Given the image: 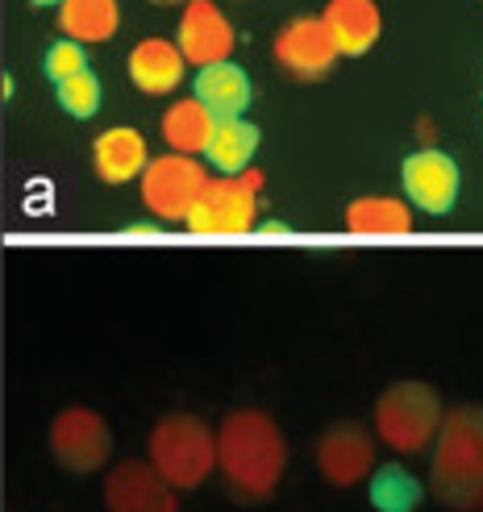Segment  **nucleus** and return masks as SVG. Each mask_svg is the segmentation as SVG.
Here are the masks:
<instances>
[{
	"label": "nucleus",
	"mask_w": 483,
	"mask_h": 512,
	"mask_svg": "<svg viewBox=\"0 0 483 512\" xmlns=\"http://www.w3.org/2000/svg\"><path fill=\"white\" fill-rule=\"evenodd\" d=\"M288 471V442L263 408H238L217 425V475L225 492L242 504H263L275 496Z\"/></svg>",
	"instance_id": "obj_1"
},
{
	"label": "nucleus",
	"mask_w": 483,
	"mask_h": 512,
	"mask_svg": "<svg viewBox=\"0 0 483 512\" xmlns=\"http://www.w3.org/2000/svg\"><path fill=\"white\" fill-rule=\"evenodd\" d=\"M429 488L454 512H483V408L459 404L446 413L434 446Z\"/></svg>",
	"instance_id": "obj_2"
},
{
	"label": "nucleus",
	"mask_w": 483,
	"mask_h": 512,
	"mask_svg": "<svg viewBox=\"0 0 483 512\" xmlns=\"http://www.w3.org/2000/svg\"><path fill=\"white\" fill-rule=\"evenodd\" d=\"M371 425H375V438L392 454H404V458L421 454L438 442V433L446 425L442 396H438V388H429L425 379H400L379 392Z\"/></svg>",
	"instance_id": "obj_3"
},
{
	"label": "nucleus",
	"mask_w": 483,
	"mask_h": 512,
	"mask_svg": "<svg viewBox=\"0 0 483 512\" xmlns=\"http://www.w3.org/2000/svg\"><path fill=\"white\" fill-rule=\"evenodd\" d=\"M146 463L175 492H196L217 471V433L196 413H167L155 421L146 442Z\"/></svg>",
	"instance_id": "obj_4"
},
{
	"label": "nucleus",
	"mask_w": 483,
	"mask_h": 512,
	"mask_svg": "<svg viewBox=\"0 0 483 512\" xmlns=\"http://www.w3.org/2000/svg\"><path fill=\"white\" fill-rule=\"evenodd\" d=\"M263 179L246 171V175H217L209 179V188L200 192L196 209L188 213V229L200 238H242L254 229V217H259V192Z\"/></svg>",
	"instance_id": "obj_5"
},
{
	"label": "nucleus",
	"mask_w": 483,
	"mask_h": 512,
	"mask_svg": "<svg viewBox=\"0 0 483 512\" xmlns=\"http://www.w3.org/2000/svg\"><path fill=\"white\" fill-rule=\"evenodd\" d=\"M205 188H209L205 163L192 155H175V150H167L163 159H150V167L138 179L142 204L159 221H188V213L196 209Z\"/></svg>",
	"instance_id": "obj_6"
},
{
	"label": "nucleus",
	"mask_w": 483,
	"mask_h": 512,
	"mask_svg": "<svg viewBox=\"0 0 483 512\" xmlns=\"http://www.w3.org/2000/svg\"><path fill=\"white\" fill-rule=\"evenodd\" d=\"M50 454H55V463L71 475H92L109 463L113 454V433H109V421L92 413V408L75 404V408H63L50 421Z\"/></svg>",
	"instance_id": "obj_7"
},
{
	"label": "nucleus",
	"mask_w": 483,
	"mask_h": 512,
	"mask_svg": "<svg viewBox=\"0 0 483 512\" xmlns=\"http://www.w3.org/2000/svg\"><path fill=\"white\" fill-rule=\"evenodd\" d=\"M313 458L329 488H354L375 471V438L359 421H338L317 438Z\"/></svg>",
	"instance_id": "obj_8"
},
{
	"label": "nucleus",
	"mask_w": 483,
	"mask_h": 512,
	"mask_svg": "<svg viewBox=\"0 0 483 512\" xmlns=\"http://www.w3.org/2000/svg\"><path fill=\"white\" fill-rule=\"evenodd\" d=\"M400 188L413 209L429 217H446L454 209V200H459L463 175L446 150H417V155L400 163Z\"/></svg>",
	"instance_id": "obj_9"
},
{
	"label": "nucleus",
	"mask_w": 483,
	"mask_h": 512,
	"mask_svg": "<svg viewBox=\"0 0 483 512\" xmlns=\"http://www.w3.org/2000/svg\"><path fill=\"white\" fill-rule=\"evenodd\" d=\"M275 63L296 80H321V75L342 59V50L329 34V25L321 17H292L284 30L271 42Z\"/></svg>",
	"instance_id": "obj_10"
},
{
	"label": "nucleus",
	"mask_w": 483,
	"mask_h": 512,
	"mask_svg": "<svg viewBox=\"0 0 483 512\" xmlns=\"http://www.w3.org/2000/svg\"><path fill=\"white\" fill-rule=\"evenodd\" d=\"M109 512H180V496L150 463H117L105 475Z\"/></svg>",
	"instance_id": "obj_11"
},
{
	"label": "nucleus",
	"mask_w": 483,
	"mask_h": 512,
	"mask_svg": "<svg viewBox=\"0 0 483 512\" xmlns=\"http://www.w3.org/2000/svg\"><path fill=\"white\" fill-rule=\"evenodd\" d=\"M175 42H180L184 59L196 63V71H200V67L225 63L234 55V25L213 5V0H188Z\"/></svg>",
	"instance_id": "obj_12"
},
{
	"label": "nucleus",
	"mask_w": 483,
	"mask_h": 512,
	"mask_svg": "<svg viewBox=\"0 0 483 512\" xmlns=\"http://www.w3.org/2000/svg\"><path fill=\"white\" fill-rule=\"evenodd\" d=\"M192 96H196L217 121H238V117H246V109H250L254 88H250L246 67H238L234 59H225V63H213V67H200V71H196Z\"/></svg>",
	"instance_id": "obj_13"
},
{
	"label": "nucleus",
	"mask_w": 483,
	"mask_h": 512,
	"mask_svg": "<svg viewBox=\"0 0 483 512\" xmlns=\"http://www.w3.org/2000/svg\"><path fill=\"white\" fill-rule=\"evenodd\" d=\"M184 67H188V59H184L180 42H167V38H146L130 50V59H125V71H130L134 88L146 96L175 92L184 80Z\"/></svg>",
	"instance_id": "obj_14"
},
{
	"label": "nucleus",
	"mask_w": 483,
	"mask_h": 512,
	"mask_svg": "<svg viewBox=\"0 0 483 512\" xmlns=\"http://www.w3.org/2000/svg\"><path fill=\"white\" fill-rule=\"evenodd\" d=\"M150 167V150L146 138L130 125H113L92 142V171L105 179V184H130V179H142V171Z\"/></svg>",
	"instance_id": "obj_15"
},
{
	"label": "nucleus",
	"mask_w": 483,
	"mask_h": 512,
	"mask_svg": "<svg viewBox=\"0 0 483 512\" xmlns=\"http://www.w3.org/2000/svg\"><path fill=\"white\" fill-rule=\"evenodd\" d=\"M321 21L329 25L342 55H367V50L384 34V17H379L375 0H329Z\"/></svg>",
	"instance_id": "obj_16"
},
{
	"label": "nucleus",
	"mask_w": 483,
	"mask_h": 512,
	"mask_svg": "<svg viewBox=\"0 0 483 512\" xmlns=\"http://www.w3.org/2000/svg\"><path fill=\"white\" fill-rule=\"evenodd\" d=\"M346 229L359 238H409L413 234V209L396 196H359L342 213Z\"/></svg>",
	"instance_id": "obj_17"
},
{
	"label": "nucleus",
	"mask_w": 483,
	"mask_h": 512,
	"mask_svg": "<svg viewBox=\"0 0 483 512\" xmlns=\"http://www.w3.org/2000/svg\"><path fill=\"white\" fill-rule=\"evenodd\" d=\"M159 134L163 142L175 150V155H205L213 134H217V117L200 105L196 96H184V100H171V109L163 113L159 121Z\"/></svg>",
	"instance_id": "obj_18"
},
{
	"label": "nucleus",
	"mask_w": 483,
	"mask_h": 512,
	"mask_svg": "<svg viewBox=\"0 0 483 512\" xmlns=\"http://www.w3.org/2000/svg\"><path fill=\"white\" fill-rule=\"evenodd\" d=\"M259 125H250L246 117L238 121H217V134L205 150V163H213L221 175H246L254 155H259Z\"/></svg>",
	"instance_id": "obj_19"
},
{
	"label": "nucleus",
	"mask_w": 483,
	"mask_h": 512,
	"mask_svg": "<svg viewBox=\"0 0 483 512\" xmlns=\"http://www.w3.org/2000/svg\"><path fill=\"white\" fill-rule=\"evenodd\" d=\"M59 30L75 42H109L121 30L117 0H63L59 5Z\"/></svg>",
	"instance_id": "obj_20"
},
{
	"label": "nucleus",
	"mask_w": 483,
	"mask_h": 512,
	"mask_svg": "<svg viewBox=\"0 0 483 512\" xmlns=\"http://www.w3.org/2000/svg\"><path fill=\"white\" fill-rule=\"evenodd\" d=\"M367 500L375 512H417L425 488L404 463H379L367 479Z\"/></svg>",
	"instance_id": "obj_21"
},
{
	"label": "nucleus",
	"mask_w": 483,
	"mask_h": 512,
	"mask_svg": "<svg viewBox=\"0 0 483 512\" xmlns=\"http://www.w3.org/2000/svg\"><path fill=\"white\" fill-rule=\"evenodd\" d=\"M100 96H105V88H100V80H96V71H92V67L80 71V75H71V80H63V84H55L59 109H63L67 117H75V121L96 117Z\"/></svg>",
	"instance_id": "obj_22"
},
{
	"label": "nucleus",
	"mask_w": 483,
	"mask_h": 512,
	"mask_svg": "<svg viewBox=\"0 0 483 512\" xmlns=\"http://www.w3.org/2000/svg\"><path fill=\"white\" fill-rule=\"evenodd\" d=\"M42 71H46L50 84H63V80H71V75L88 71V50H84V42H75V38L50 42V46H46V59H42Z\"/></svg>",
	"instance_id": "obj_23"
},
{
	"label": "nucleus",
	"mask_w": 483,
	"mask_h": 512,
	"mask_svg": "<svg viewBox=\"0 0 483 512\" xmlns=\"http://www.w3.org/2000/svg\"><path fill=\"white\" fill-rule=\"evenodd\" d=\"M125 238H159V229H142V225H130V229H125Z\"/></svg>",
	"instance_id": "obj_24"
},
{
	"label": "nucleus",
	"mask_w": 483,
	"mask_h": 512,
	"mask_svg": "<svg viewBox=\"0 0 483 512\" xmlns=\"http://www.w3.org/2000/svg\"><path fill=\"white\" fill-rule=\"evenodd\" d=\"M30 5H34V9H59L63 0H30Z\"/></svg>",
	"instance_id": "obj_25"
},
{
	"label": "nucleus",
	"mask_w": 483,
	"mask_h": 512,
	"mask_svg": "<svg viewBox=\"0 0 483 512\" xmlns=\"http://www.w3.org/2000/svg\"><path fill=\"white\" fill-rule=\"evenodd\" d=\"M159 5H180V0H159ZM184 5H188V0H184Z\"/></svg>",
	"instance_id": "obj_26"
}]
</instances>
